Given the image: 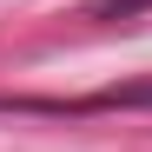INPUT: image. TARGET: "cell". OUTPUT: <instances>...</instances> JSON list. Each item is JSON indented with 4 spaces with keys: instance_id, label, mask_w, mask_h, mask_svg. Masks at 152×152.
<instances>
[{
    "instance_id": "cell-1",
    "label": "cell",
    "mask_w": 152,
    "mask_h": 152,
    "mask_svg": "<svg viewBox=\"0 0 152 152\" xmlns=\"http://www.w3.org/2000/svg\"><path fill=\"white\" fill-rule=\"evenodd\" d=\"M139 7H152V0H99V13H139Z\"/></svg>"
}]
</instances>
